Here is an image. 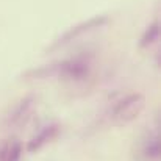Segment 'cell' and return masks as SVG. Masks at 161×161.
<instances>
[{
  "label": "cell",
  "mask_w": 161,
  "mask_h": 161,
  "mask_svg": "<svg viewBox=\"0 0 161 161\" xmlns=\"http://www.w3.org/2000/svg\"><path fill=\"white\" fill-rule=\"evenodd\" d=\"M144 107L146 97L139 92H130L109 105L107 117L113 125H125L138 119L144 111Z\"/></svg>",
  "instance_id": "cell-2"
},
{
  "label": "cell",
  "mask_w": 161,
  "mask_h": 161,
  "mask_svg": "<svg viewBox=\"0 0 161 161\" xmlns=\"http://www.w3.org/2000/svg\"><path fill=\"white\" fill-rule=\"evenodd\" d=\"M92 63L89 55H77L74 58L63 59L33 72L35 77H56L70 83H83L91 77Z\"/></svg>",
  "instance_id": "cell-1"
},
{
  "label": "cell",
  "mask_w": 161,
  "mask_h": 161,
  "mask_svg": "<svg viewBox=\"0 0 161 161\" xmlns=\"http://www.w3.org/2000/svg\"><path fill=\"white\" fill-rule=\"evenodd\" d=\"M160 38V24L158 20H153L144 31V35L139 39V47L141 49H150L152 46H155L158 42Z\"/></svg>",
  "instance_id": "cell-8"
},
{
  "label": "cell",
  "mask_w": 161,
  "mask_h": 161,
  "mask_svg": "<svg viewBox=\"0 0 161 161\" xmlns=\"http://www.w3.org/2000/svg\"><path fill=\"white\" fill-rule=\"evenodd\" d=\"M158 124L146 130L135 146V161H160L161 146H160V131Z\"/></svg>",
  "instance_id": "cell-3"
},
{
  "label": "cell",
  "mask_w": 161,
  "mask_h": 161,
  "mask_svg": "<svg viewBox=\"0 0 161 161\" xmlns=\"http://www.w3.org/2000/svg\"><path fill=\"white\" fill-rule=\"evenodd\" d=\"M24 153L22 142L11 136L0 141V161H20Z\"/></svg>",
  "instance_id": "cell-7"
},
{
  "label": "cell",
  "mask_w": 161,
  "mask_h": 161,
  "mask_svg": "<svg viewBox=\"0 0 161 161\" xmlns=\"http://www.w3.org/2000/svg\"><path fill=\"white\" fill-rule=\"evenodd\" d=\"M108 20H109L108 16L100 14V16H94V17L85 20V22H80L78 25H75V27L69 28L66 33H63V35L55 41V44L52 46V49L61 47V46H66V44H69V42L78 39L80 36H83V35H86V33H89V31H94V30L102 28L103 25H107L108 24Z\"/></svg>",
  "instance_id": "cell-4"
},
{
  "label": "cell",
  "mask_w": 161,
  "mask_h": 161,
  "mask_svg": "<svg viewBox=\"0 0 161 161\" xmlns=\"http://www.w3.org/2000/svg\"><path fill=\"white\" fill-rule=\"evenodd\" d=\"M61 131V127L58 124H49L46 127H42L27 144V150L30 153H35L38 150H41L42 147H46L47 144H50L52 141H55L58 138Z\"/></svg>",
  "instance_id": "cell-5"
},
{
  "label": "cell",
  "mask_w": 161,
  "mask_h": 161,
  "mask_svg": "<svg viewBox=\"0 0 161 161\" xmlns=\"http://www.w3.org/2000/svg\"><path fill=\"white\" fill-rule=\"evenodd\" d=\"M33 109H35V97L33 96L24 97L16 107L13 108L11 114L8 116V125L20 127V125L27 124V120L31 117Z\"/></svg>",
  "instance_id": "cell-6"
}]
</instances>
